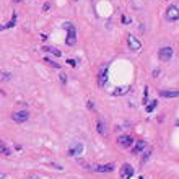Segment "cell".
<instances>
[{"mask_svg": "<svg viewBox=\"0 0 179 179\" xmlns=\"http://www.w3.org/2000/svg\"><path fill=\"white\" fill-rule=\"evenodd\" d=\"M65 28H67L65 44L67 46H75V42H77V31H75V26L72 25V23H65Z\"/></svg>", "mask_w": 179, "mask_h": 179, "instance_id": "cell-1", "label": "cell"}, {"mask_svg": "<svg viewBox=\"0 0 179 179\" xmlns=\"http://www.w3.org/2000/svg\"><path fill=\"white\" fill-rule=\"evenodd\" d=\"M13 121L15 122H18V124H21V122H26V121L29 119V113L28 111H16V113H13Z\"/></svg>", "mask_w": 179, "mask_h": 179, "instance_id": "cell-2", "label": "cell"}, {"mask_svg": "<svg viewBox=\"0 0 179 179\" xmlns=\"http://www.w3.org/2000/svg\"><path fill=\"white\" fill-rule=\"evenodd\" d=\"M127 42H129V49H130V51H140L142 42L138 41V39L135 38V36L129 34V36H127Z\"/></svg>", "mask_w": 179, "mask_h": 179, "instance_id": "cell-3", "label": "cell"}, {"mask_svg": "<svg viewBox=\"0 0 179 179\" xmlns=\"http://www.w3.org/2000/svg\"><path fill=\"white\" fill-rule=\"evenodd\" d=\"M106 80H108V65H103L99 68V73H98V85L99 86H104L106 85Z\"/></svg>", "mask_w": 179, "mask_h": 179, "instance_id": "cell-4", "label": "cell"}, {"mask_svg": "<svg viewBox=\"0 0 179 179\" xmlns=\"http://www.w3.org/2000/svg\"><path fill=\"white\" fill-rule=\"evenodd\" d=\"M81 153H83V143H80V142H75V143L68 148V155H70V156H78V155H81Z\"/></svg>", "mask_w": 179, "mask_h": 179, "instance_id": "cell-5", "label": "cell"}, {"mask_svg": "<svg viewBox=\"0 0 179 179\" xmlns=\"http://www.w3.org/2000/svg\"><path fill=\"white\" fill-rule=\"evenodd\" d=\"M173 47H163V49H160V54H158V57L163 60V62H168L169 59L173 57Z\"/></svg>", "mask_w": 179, "mask_h": 179, "instance_id": "cell-6", "label": "cell"}, {"mask_svg": "<svg viewBox=\"0 0 179 179\" xmlns=\"http://www.w3.org/2000/svg\"><path fill=\"white\" fill-rule=\"evenodd\" d=\"M178 5H171V7L168 8V11H166V18H168L169 21H178L179 18V13H178Z\"/></svg>", "mask_w": 179, "mask_h": 179, "instance_id": "cell-7", "label": "cell"}, {"mask_svg": "<svg viewBox=\"0 0 179 179\" xmlns=\"http://www.w3.org/2000/svg\"><path fill=\"white\" fill-rule=\"evenodd\" d=\"M133 174V168L129 165V163H126V165L122 166V169H121V178L122 179H130Z\"/></svg>", "mask_w": 179, "mask_h": 179, "instance_id": "cell-8", "label": "cell"}, {"mask_svg": "<svg viewBox=\"0 0 179 179\" xmlns=\"http://www.w3.org/2000/svg\"><path fill=\"white\" fill-rule=\"evenodd\" d=\"M132 137L130 135H121L119 138H117V145L119 147H122V148H127V147H130L132 145Z\"/></svg>", "mask_w": 179, "mask_h": 179, "instance_id": "cell-9", "label": "cell"}, {"mask_svg": "<svg viewBox=\"0 0 179 179\" xmlns=\"http://www.w3.org/2000/svg\"><path fill=\"white\" fill-rule=\"evenodd\" d=\"M116 165L114 163H108V165H101V166H95V169L98 173H113Z\"/></svg>", "mask_w": 179, "mask_h": 179, "instance_id": "cell-10", "label": "cell"}, {"mask_svg": "<svg viewBox=\"0 0 179 179\" xmlns=\"http://www.w3.org/2000/svg\"><path fill=\"white\" fill-rule=\"evenodd\" d=\"M160 95L165 96V98H178L179 96V91H176V90H160Z\"/></svg>", "mask_w": 179, "mask_h": 179, "instance_id": "cell-11", "label": "cell"}, {"mask_svg": "<svg viewBox=\"0 0 179 179\" xmlns=\"http://www.w3.org/2000/svg\"><path fill=\"white\" fill-rule=\"evenodd\" d=\"M145 147H147V142H145V140H138L137 143H135V147L132 148L133 155H138V153H140V151L145 148Z\"/></svg>", "mask_w": 179, "mask_h": 179, "instance_id": "cell-12", "label": "cell"}, {"mask_svg": "<svg viewBox=\"0 0 179 179\" xmlns=\"http://www.w3.org/2000/svg\"><path fill=\"white\" fill-rule=\"evenodd\" d=\"M42 51H46V52H51V54H52V56H57V57H60V56H62V52H60L59 49H56V47L44 46V47H42Z\"/></svg>", "mask_w": 179, "mask_h": 179, "instance_id": "cell-13", "label": "cell"}, {"mask_svg": "<svg viewBox=\"0 0 179 179\" xmlns=\"http://www.w3.org/2000/svg\"><path fill=\"white\" fill-rule=\"evenodd\" d=\"M96 130H98V132L101 133V135H106V126H104V122H103L101 119H99L98 122H96Z\"/></svg>", "mask_w": 179, "mask_h": 179, "instance_id": "cell-14", "label": "cell"}, {"mask_svg": "<svg viewBox=\"0 0 179 179\" xmlns=\"http://www.w3.org/2000/svg\"><path fill=\"white\" fill-rule=\"evenodd\" d=\"M0 153L5 155V156H10V155H11L10 148H8L7 145H4V142H0Z\"/></svg>", "mask_w": 179, "mask_h": 179, "instance_id": "cell-15", "label": "cell"}, {"mask_svg": "<svg viewBox=\"0 0 179 179\" xmlns=\"http://www.w3.org/2000/svg\"><path fill=\"white\" fill-rule=\"evenodd\" d=\"M129 91V86H124V88H116V91H113L114 96H121V95H126Z\"/></svg>", "mask_w": 179, "mask_h": 179, "instance_id": "cell-16", "label": "cell"}, {"mask_svg": "<svg viewBox=\"0 0 179 179\" xmlns=\"http://www.w3.org/2000/svg\"><path fill=\"white\" fill-rule=\"evenodd\" d=\"M15 25H16V13H13V16H11V21L8 23V25H5V28H13Z\"/></svg>", "mask_w": 179, "mask_h": 179, "instance_id": "cell-17", "label": "cell"}, {"mask_svg": "<svg viewBox=\"0 0 179 179\" xmlns=\"http://www.w3.org/2000/svg\"><path fill=\"white\" fill-rule=\"evenodd\" d=\"M44 62H46V63H49V65H51V67H54V68H60V65H59V63H56L54 60H51V59H44Z\"/></svg>", "mask_w": 179, "mask_h": 179, "instance_id": "cell-18", "label": "cell"}, {"mask_svg": "<svg viewBox=\"0 0 179 179\" xmlns=\"http://www.w3.org/2000/svg\"><path fill=\"white\" fill-rule=\"evenodd\" d=\"M155 108H156V101H151V104H150V106H147V113H151Z\"/></svg>", "mask_w": 179, "mask_h": 179, "instance_id": "cell-19", "label": "cell"}, {"mask_svg": "<svg viewBox=\"0 0 179 179\" xmlns=\"http://www.w3.org/2000/svg\"><path fill=\"white\" fill-rule=\"evenodd\" d=\"M150 153H151V150H150V148H148V151H147V153H145L143 160H142V165H145V163H147V160L150 158Z\"/></svg>", "mask_w": 179, "mask_h": 179, "instance_id": "cell-20", "label": "cell"}, {"mask_svg": "<svg viewBox=\"0 0 179 179\" xmlns=\"http://www.w3.org/2000/svg\"><path fill=\"white\" fill-rule=\"evenodd\" d=\"M67 63H68L70 67H73V68L77 67V60H73V59H68V60H67Z\"/></svg>", "mask_w": 179, "mask_h": 179, "instance_id": "cell-21", "label": "cell"}, {"mask_svg": "<svg viewBox=\"0 0 179 179\" xmlns=\"http://www.w3.org/2000/svg\"><path fill=\"white\" fill-rule=\"evenodd\" d=\"M60 81H62V83H67V75L65 73H60Z\"/></svg>", "mask_w": 179, "mask_h": 179, "instance_id": "cell-22", "label": "cell"}, {"mask_svg": "<svg viewBox=\"0 0 179 179\" xmlns=\"http://www.w3.org/2000/svg\"><path fill=\"white\" fill-rule=\"evenodd\" d=\"M49 8H51V5H49V4H46V5H44V7H42V10H44V11H47V10H49Z\"/></svg>", "mask_w": 179, "mask_h": 179, "instance_id": "cell-23", "label": "cell"}, {"mask_svg": "<svg viewBox=\"0 0 179 179\" xmlns=\"http://www.w3.org/2000/svg\"><path fill=\"white\" fill-rule=\"evenodd\" d=\"M4 29H5V26H4V25H0V31H4Z\"/></svg>", "mask_w": 179, "mask_h": 179, "instance_id": "cell-24", "label": "cell"}, {"mask_svg": "<svg viewBox=\"0 0 179 179\" xmlns=\"http://www.w3.org/2000/svg\"><path fill=\"white\" fill-rule=\"evenodd\" d=\"M0 179H5V176H4V174H0Z\"/></svg>", "mask_w": 179, "mask_h": 179, "instance_id": "cell-25", "label": "cell"}, {"mask_svg": "<svg viewBox=\"0 0 179 179\" xmlns=\"http://www.w3.org/2000/svg\"><path fill=\"white\" fill-rule=\"evenodd\" d=\"M138 179H145V178H138Z\"/></svg>", "mask_w": 179, "mask_h": 179, "instance_id": "cell-26", "label": "cell"}, {"mask_svg": "<svg viewBox=\"0 0 179 179\" xmlns=\"http://www.w3.org/2000/svg\"><path fill=\"white\" fill-rule=\"evenodd\" d=\"M75 2H78V0H75Z\"/></svg>", "mask_w": 179, "mask_h": 179, "instance_id": "cell-27", "label": "cell"}]
</instances>
